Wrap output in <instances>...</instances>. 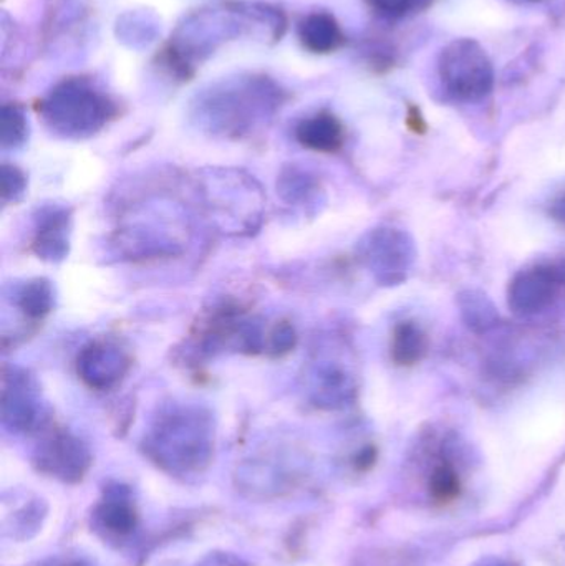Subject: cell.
<instances>
[{
  "mask_svg": "<svg viewBox=\"0 0 565 566\" xmlns=\"http://www.w3.org/2000/svg\"><path fill=\"white\" fill-rule=\"evenodd\" d=\"M196 566H249L241 557L228 552H212Z\"/></svg>",
  "mask_w": 565,
  "mask_h": 566,
  "instance_id": "24",
  "label": "cell"
},
{
  "mask_svg": "<svg viewBox=\"0 0 565 566\" xmlns=\"http://www.w3.org/2000/svg\"><path fill=\"white\" fill-rule=\"evenodd\" d=\"M36 471L63 484H79L92 465L88 446L66 429H53L43 436L33 452Z\"/></svg>",
  "mask_w": 565,
  "mask_h": 566,
  "instance_id": "8",
  "label": "cell"
},
{
  "mask_svg": "<svg viewBox=\"0 0 565 566\" xmlns=\"http://www.w3.org/2000/svg\"><path fill=\"white\" fill-rule=\"evenodd\" d=\"M40 115L55 135L83 139L96 135L116 115V106L86 80L70 78L40 103Z\"/></svg>",
  "mask_w": 565,
  "mask_h": 566,
  "instance_id": "2",
  "label": "cell"
},
{
  "mask_svg": "<svg viewBox=\"0 0 565 566\" xmlns=\"http://www.w3.org/2000/svg\"><path fill=\"white\" fill-rule=\"evenodd\" d=\"M457 303L461 318L471 332L484 335L500 325V312L486 293L480 290H464L458 295Z\"/></svg>",
  "mask_w": 565,
  "mask_h": 566,
  "instance_id": "17",
  "label": "cell"
},
{
  "mask_svg": "<svg viewBox=\"0 0 565 566\" xmlns=\"http://www.w3.org/2000/svg\"><path fill=\"white\" fill-rule=\"evenodd\" d=\"M302 45L308 52L327 55L345 43V35L334 15L327 12H315L305 17L299 27Z\"/></svg>",
  "mask_w": 565,
  "mask_h": 566,
  "instance_id": "14",
  "label": "cell"
},
{
  "mask_svg": "<svg viewBox=\"0 0 565 566\" xmlns=\"http://www.w3.org/2000/svg\"><path fill=\"white\" fill-rule=\"evenodd\" d=\"M29 119L17 105H3L0 112V145L2 149H19L29 139Z\"/></svg>",
  "mask_w": 565,
  "mask_h": 566,
  "instance_id": "19",
  "label": "cell"
},
{
  "mask_svg": "<svg viewBox=\"0 0 565 566\" xmlns=\"http://www.w3.org/2000/svg\"><path fill=\"white\" fill-rule=\"evenodd\" d=\"M13 303L27 318H45L55 306V289L46 279H33L17 286Z\"/></svg>",
  "mask_w": 565,
  "mask_h": 566,
  "instance_id": "18",
  "label": "cell"
},
{
  "mask_svg": "<svg viewBox=\"0 0 565 566\" xmlns=\"http://www.w3.org/2000/svg\"><path fill=\"white\" fill-rule=\"evenodd\" d=\"M0 181H2V202L20 201L27 191V176L22 169L12 165H2L0 168Z\"/></svg>",
  "mask_w": 565,
  "mask_h": 566,
  "instance_id": "22",
  "label": "cell"
},
{
  "mask_svg": "<svg viewBox=\"0 0 565 566\" xmlns=\"http://www.w3.org/2000/svg\"><path fill=\"white\" fill-rule=\"evenodd\" d=\"M407 125L417 135H425L428 129L427 122H425L423 115H421L420 108H417V106H411L408 109Z\"/></svg>",
  "mask_w": 565,
  "mask_h": 566,
  "instance_id": "25",
  "label": "cell"
},
{
  "mask_svg": "<svg viewBox=\"0 0 565 566\" xmlns=\"http://www.w3.org/2000/svg\"><path fill=\"white\" fill-rule=\"evenodd\" d=\"M315 191H317V182L305 171L291 169V171L282 172L281 179H279V192L291 205L292 202L295 205V202L308 201Z\"/></svg>",
  "mask_w": 565,
  "mask_h": 566,
  "instance_id": "20",
  "label": "cell"
},
{
  "mask_svg": "<svg viewBox=\"0 0 565 566\" xmlns=\"http://www.w3.org/2000/svg\"><path fill=\"white\" fill-rule=\"evenodd\" d=\"M357 252L375 282L384 286L407 282L417 261V248L411 235L388 226L368 231L358 242Z\"/></svg>",
  "mask_w": 565,
  "mask_h": 566,
  "instance_id": "5",
  "label": "cell"
},
{
  "mask_svg": "<svg viewBox=\"0 0 565 566\" xmlns=\"http://www.w3.org/2000/svg\"><path fill=\"white\" fill-rule=\"evenodd\" d=\"M550 216L554 221L559 222L561 226H565V192L557 196L550 206Z\"/></svg>",
  "mask_w": 565,
  "mask_h": 566,
  "instance_id": "26",
  "label": "cell"
},
{
  "mask_svg": "<svg viewBox=\"0 0 565 566\" xmlns=\"http://www.w3.org/2000/svg\"><path fill=\"white\" fill-rule=\"evenodd\" d=\"M65 566H83L82 564H72V565H65Z\"/></svg>",
  "mask_w": 565,
  "mask_h": 566,
  "instance_id": "29",
  "label": "cell"
},
{
  "mask_svg": "<svg viewBox=\"0 0 565 566\" xmlns=\"http://www.w3.org/2000/svg\"><path fill=\"white\" fill-rule=\"evenodd\" d=\"M297 142L304 148L317 153H337L345 142V129L341 119L328 112H321L304 119L297 126Z\"/></svg>",
  "mask_w": 565,
  "mask_h": 566,
  "instance_id": "13",
  "label": "cell"
},
{
  "mask_svg": "<svg viewBox=\"0 0 565 566\" xmlns=\"http://www.w3.org/2000/svg\"><path fill=\"white\" fill-rule=\"evenodd\" d=\"M308 398L324 411H338L355 401L357 385L352 373L334 359H321L308 371Z\"/></svg>",
  "mask_w": 565,
  "mask_h": 566,
  "instance_id": "11",
  "label": "cell"
},
{
  "mask_svg": "<svg viewBox=\"0 0 565 566\" xmlns=\"http://www.w3.org/2000/svg\"><path fill=\"white\" fill-rule=\"evenodd\" d=\"M372 9L388 19H404L428 9L433 0H367Z\"/></svg>",
  "mask_w": 565,
  "mask_h": 566,
  "instance_id": "21",
  "label": "cell"
},
{
  "mask_svg": "<svg viewBox=\"0 0 565 566\" xmlns=\"http://www.w3.org/2000/svg\"><path fill=\"white\" fill-rule=\"evenodd\" d=\"M474 566H520V565L514 564V562L506 560V558L490 557V558H484V560L478 562V564Z\"/></svg>",
  "mask_w": 565,
  "mask_h": 566,
  "instance_id": "27",
  "label": "cell"
},
{
  "mask_svg": "<svg viewBox=\"0 0 565 566\" xmlns=\"http://www.w3.org/2000/svg\"><path fill=\"white\" fill-rule=\"evenodd\" d=\"M297 345V333L289 322H281L269 332L265 352L272 356H284Z\"/></svg>",
  "mask_w": 565,
  "mask_h": 566,
  "instance_id": "23",
  "label": "cell"
},
{
  "mask_svg": "<svg viewBox=\"0 0 565 566\" xmlns=\"http://www.w3.org/2000/svg\"><path fill=\"white\" fill-rule=\"evenodd\" d=\"M511 2H514V3H536V2H541V0H511Z\"/></svg>",
  "mask_w": 565,
  "mask_h": 566,
  "instance_id": "28",
  "label": "cell"
},
{
  "mask_svg": "<svg viewBox=\"0 0 565 566\" xmlns=\"http://www.w3.org/2000/svg\"><path fill=\"white\" fill-rule=\"evenodd\" d=\"M132 368L128 353L113 342H92L83 346L76 358L79 378L95 391H108L118 386Z\"/></svg>",
  "mask_w": 565,
  "mask_h": 566,
  "instance_id": "9",
  "label": "cell"
},
{
  "mask_svg": "<svg viewBox=\"0 0 565 566\" xmlns=\"http://www.w3.org/2000/svg\"><path fill=\"white\" fill-rule=\"evenodd\" d=\"M215 444V418L208 409L171 405L156 416L143 448L161 471L176 478H192L209 468Z\"/></svg>",
  "mask_w": 565,
  "mask_h": 566,
  "instance_id": "1",
  "label": "cell"
},
{
  "mask_svg": "<svg viewBox=\"0 0 565 566\" xmlns=\"http://www.w3.org/2000/svg\"><path fill=\"white\" fill-rule=\"evenodd\" d=\"M441 85L451 98L483 102L494 88V66L486 50L473 39H454L438 59Z\"/></svg>",
  "mask_w": 565,
  "mask_h": 566,
  "instance_id": "3",
  "label": "cell"
},
{
  "mask_svg": "<svg viewBox=\"0 0 565 566\" xmlns=\"http://www.w3.org/2000/svg\"><path fill=\"white\" fill-rule=\"evenodd\" d=\"M565 286V259L537 262L517 272L508 285V306L517 316L546 312Z\"/></svg>",
  "mask_w": 565,
  "mask_h": 566,
  "instance_id": "7",
  "label": "cell"
},
{
  "mask_svg": "<svg viewBox=\"0 0 565 566\" xmlns=\"http://www.w3.org/2000/svg\"><path fill=\"white\" fill-rule=\"evenodd\" d=\"M427 492L431 504L438 507H447L461 497L463 475L451 455L443 454L431 465L427 478Z\"/></svg>",
  "mask_w": 565,
  "mask_h": 566,
  "instance_id": "16",
  "label": "cell"
},
{
  "mask_svg": "<svg viewBox=\"0 0 565 566\" xmlns=\"http://www.w3.org/2000/svg\"><path fill=\"white\" fill-rule=\"evenodd\" d=\"M430 352L427 332L414 319L397 323L391 333L390 355L395 365L411 368L420 365Z\"/></svg>",
  "mask_w": 565,
  "mask_h": 566,
  "instance_id": "15",
  "label": "cell"
},
{
  "mask_svg": "<svg viewBox=\"0 0 565 566\" xmlns=\"http://www.w3.org/2000/svg\"><path fill=\"white\" fill-rule=\"evenodd\" d=\"M0 416L13 434H39L50 424V408L43 401L39 382L25 369H3Z\"/></svg>",
  "mask_w": 565,
  "mask_h": 566,
  "instance_id": "6",
  "label": "cell"
},
{
  "mask_svg": "<svg viewBox=\"0 0 565 566\" xmlns=\"http://www.w3.org/2000/svg\"><path fill=\"white\" fill-rule=\"evenodd\" d=\"M275 108V98L264 83L239 90L211 93L199 105V119L224 136L245 135L252 126Z\"/></svg>",
  "mask_w": 565,
  "mask_h": 566,
  "instance_id": "4",
  "label": "cell"
},
{
  "mask_svg": "<svg viewBox=\"0 0 565 566\" xmlns=\"http://www.w3.org/2000/svg\"><path fill=\"white\" fill-rule=\"evenodd\" d=\"M70 232L72 211L65 206H43L35 214L32 251L42 261H65L70 252Z\"/></svg>",
  "mask_w": 565,
  "mask_h": 566,
  "instance_id": "12",
  "label": "cell"
},
{
  "mask_svg": "<svg viewBox=\"0 0 565 566\" xmlns=\"http://www.w3.org/2000/svg\"><path fill=\"white\" fill-rule=\"evenodd\" d=\"M96 534L108 542H126L138 528V511L132 491L122 484H112L92 512Z\"/></svg>",
  "mask_w": 565,
  "mask_h": 566,
  "instance_id": "10",
  "label": "cell"
}]
</instances>
